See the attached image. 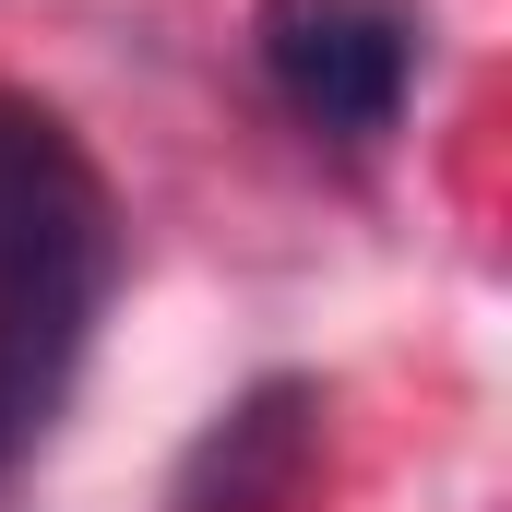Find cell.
<instances>
[{"label":"cell","mask_w":512,"mask_h":512,"mask_svg":"<svg viewBox=\"0 0 512 512\" xmlns=\"http://www.w3.org/2000/svg\"><path fill=\"white\" fill-rule=\"evenodd\" d=\"M310 465V382H262L251 405H227L191 465H179V512H286Z\"/></svg>","instance_id":"obj_3"},{"label":"cell","mask_w":512,"mask_h":512,"mask_svg":"<svg viewBox=\"0 0 512 512\" xmlns=\"http://www.w3.org/2000/svg\"><path fill=\"white\" fill-rule=\"evenodd\" d=\"M251 48H262V84L310 131L382 143L405 120V96H417L429 24H417V0H262Z\"/></svg>","instance_id":"obj_2"},{"label":"cell","mask_w":512,"mask_h":512,"mask_svg":"<svg viewBox=\"0 0 512 512\" xmlns=\"http://www.w3.org/2000/svg\"><path fill=\"white\" fill-rule=\"evenodd\" d=\"M120 274V215L72 120L0 96V465L48 441Z\"/></svg>","instance_id":"obj_1"}]
</instances>
